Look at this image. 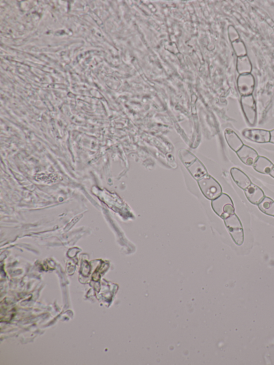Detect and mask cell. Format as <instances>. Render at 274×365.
Segmentation results:
<instances>
[{
	"label": "cell",
	"mask_w": 274,
	"mask_h": 365,
	"mask_svg": "<svg viewBox=\"0 0 274 365\" xmlns=\"http://www.w3.org/2000/svg\"><path fill=\"white\" fill-rule=\"evenodd\" d=\"M212 207L213 211L224 220L235 213L232 200L226 193H222V195L213 200Z\"/></svg>",
	"instance_id": "6da1fadb"
},
{
	"label": "cell",
	"mask_w": 274,
	"mask_h": 365,
	"mask_svg": "<svg viewBox=\"0 0 274 365\" xmlns=\"http://www.w3.org/2000/svg\"><path fill=\"white\" fill-rule=\"evenodd\" d=\"M224 222L234 243L238 246L242 245L244 242V232L238 216L234 213L224 219Z\"/></svg>",
	"instance_id": "7a4b0ae2"
},
{
	"label": "cell",
	"mask_w": 274,
	"mask_h": 365,
	"mask_svg": "<svg viewBox=\"0 0 274 365\" xmlns=\"http://www.w3.org/2000/svg\"><path fill=\"white\" fill-rule=\"evenodd\" d=\"M241 106L246 121L251 126H254L256 121V108L252 95L242 96Z\"/></svg>",
	"instance_id": "3957f363"
},
{
	"label": "cell",
	"mask_w": 274,
	"mask_h": 365,
	"mask_svg": "<svg viewBox=\"0 0 274 365\" xmlns=\"http://www.w3.org/2000/svg\"><path fill=\"white\" fill-rule=\"evenodd\" d=\"M200 187L206 197L214 200L222 195V189L215 179L210 177L206 180V183H200Z\"/></svg>",
	"instance_id": "277c9868"
},
{
	"label": "cell",
	"mask_w": 274,
	"mask_h": 365,
	"mask_svg": "<svg viewBox=\"0 0 274 365\" xmlns=\"http://www.w3.org/2000/svg\"><path fill=\"white\" fill-rule=\"evenodd\" d=\"M242 135L253 142L264 144L270 143V131L264 129H245L242 131Z\"/></svg>",
	"instance_id": "5b68a950"
},
{
	"label": "cell",
	"mask_w": 274,
	"mask_h": 365,
	"mask_svg": "<svg viewBox=\"0 0 274 365\" xmlns=\"http://www.w3.org/2000/svg\"><path fill=\"white\" fill-rule=\"evenodd\" d=\"M254 85L255 81L252 74H241L238 78V89L242 96L252 95Z\"/></svg>",
	"instance_id": "8992f818"
},
{
	"label": "cell",
	"mask_w": 274,
	"mask_h": 365,
	"mask_svg": "<svg viewBox=\"0 0 274 365\" xmlns=\"http://www.w3.org/2000/svg\"><path fill=\"white\" fill-rule=\"evenodd\" d=\"M236 153L240 161L249 166H254L258 157L257 152L253 148L246 145H244Z\"/></svg>",
	"instance_id": "52a82bcc"
},
{
	"label": "cell",
	"mask_w": 274,
	"mask_h": 365,
	"mask_svg": "<svg viewBox=\"0 0 274 365\" xmlns=\"http://www.w3.org/2000/svg\"><path fill=\"white\" fill-rule=\"evenodd\" d=\"M244 192L248 202L254 205L260 204L265 197L263 190L253 183L244 190Z\"/></svg>",
	"instance_id": "ba28073f"
},
{
	"label": "cell",
	"mask_w": 274,
	"mask_h": 365,
	"mask_svg": "<svg viewBox=\"0 0 274 365\" xmlns=\"http://www.w3.org/2000/svg\"><path fill=\"white\" fill-rule=\"evenodd\" d=\"M230 174L234 183L244 191L252 183L248 176L238 168H232Z\"/></svg>",
	"instance_id": "9c48e42d"
},
{
	"label": "cell",
	"mask_w": 274,
	"mask_h": 365,
	"mask_svg": "<svg viewBox=\"0 0 274 365\" xmlns=\"http://www.w3.org/2000/svg\"><path fill=\"white\" fill-rule=\"evenodd\" d=\"M224 136L228 145L234 152H238L244 145L242 139L232 130L226 129L224 132Z\"/></svg>",
	"instance_id": "30bf717a"
},
{
	"label": "cell",
	"mask_w": 274,
	"mask_h": 365,
	"mask_svg": "<svg viewBox=\"0 0 274 365\" xmlns=\"http://www.w3.org/2000/svg\"><path fill=\"white\" fill-rule=\"evenodd\" d=\"M274 165L268 158L258 156L254 164V168L256 172L262 174L270 175Z\"/></svg>",
	"instance_id": "8fae6325"
},
{
	"label": "cell",
	"mask_w": 274,
	"mask_h": 365,
	"mask_svg": "<svg viewBox=\"0 0 274 365\" xmlns=\"http://www.w3.org/2000/svg\"><path fill=\"white\" fill-rule=\"evenodd\" d=\"M258 206L262 213L274 217V201L272 198L265 196Z\"/></svg>",
	"instance_id": "7c38bea8"
},
{
	"label": "cell",
	"mask_w": 274,
	"mask_h": 365,
	"mask_svg": "<svg viewBox=\"0 0 274 365\" xmlns=\"http://www.w3.org/2000/svg\"><path fill=\"white\" fill-rule=\"evenodd\" d=\"M252 70L250 59L247 56L239 57L238 60V70L241 74H249Z\"/></svg>",
	"instance_id": "4fadbf2b"
},
{
	"label": "cell",
	"mask_w": 274,
	"mask_h": 365,
	"mask_svg": "<svg viewBox=\"0 0 274 365\" xmlns=\"http://www.w3.org/2000/svg\"><path fill=\"white\" fill-rule=\"evenodd\" d=\"M233 47L236 53L239 57L246 56V50L245 44L241 41H234L233 43Z\"/></svg>",
	"instance_id": "5bb4252c"
},
{
	"label": "cell",
	"mask_w": 274,
	"mask_h": 365,
	"mask_svg": "<svg viewBox=\"0 0 274 365\" xmlns=\"http://www.w3.org/2000/svg\"><path fill=\"white\" fill-rule=\"evenodd\" d=\"M270 142L272 144H274V129L270 131Z\"/></svg>",
	"instance_id": "9a60e30c"
},
{
	"label": "cell",
	"mask_w": 274,
	"mask_h": 365,
	"mask_svg": "<svg viewBox=\"0 0 274 365\" xmlns=\"http://www.w3.org/2000/svg\"><path fill=\"white\" fill-rule=\"evenodd\" d=\"M270 175L273 178H274V166L270 174Z\"/></svg>",
	"instance_id": "2e32d148"
}]
</instances>
